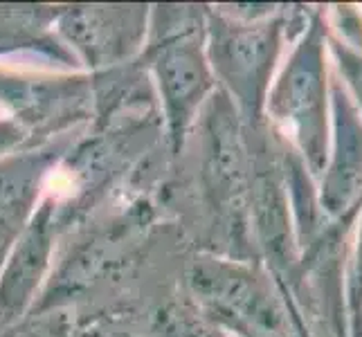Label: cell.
<instances>
[{
	"label": "cell",
	"mask_w": 362,
	"mask_h": 337,
	"mask_svg": "<svg viewBox=\"0 0 362 337\" xmlns=\"http://www.w3.org/2000/svg\"><path fill=\"white\" fill-rule=\"evenodd\" d=\"M266 124L317 182L331 140V57L324 9H310L304 30L274 74L266 99Z\"/></svg>",
	"instance_id": "cell-3"
},
{
	"label": "cell",
	"mask_w": 362,
	"mask_h": 337,
	"mask_svg": "<svg viewBox=\"0 0 362 337\" xmlns=\"http://www.w3.org/2000/svg\"><path fill=\"white\" fill-rule=\"evenodd\" d=\"M32 140L30 135L25 133L16 122L7 119H0V160L7 158V155H14L18 153V148H32Z\"/></svg>",
	"instance_id": "cell-13"
},
{
	"label": "cell",
	"mask_w": 362,
	"mask_h": 337,
	"mask_svg": "<svg viewBox=\"0 0 362 337\" xmlns=\"http://www.w3.org/2000/svg\"><path fill=\"white\" fill-rule=\"evenodd\" d=\"M185 288L198 313L230 337H310L306 317L259 261L201 252L185 268Z\"/></svg>",
	"instance_id": "cell-4"
},
{
	"label": "cell",
	"mask_w": 362,
	"mask_h": 337,
	"mask_svg": "<svg viewBox=\"0 0 362 337\" xmlns=\"http://www.w3.org/2000/svg\"><path fill=\"white\" fill-rule=\"evenodd\" d=\"M344 310L346 337H362V207L349 236L344 264Z\"/></svg>",
	"instance_id": "cell-12"
},
{
	"label": "cell",
	"mask_w": 362,
	"mask_h": 337,
	"mask_svg": "<svg viewBox=\"0 0 362 337\" xmlns=\"http://www.w3.org/2000/svg\"><path fill=\"white\" fill-rule=\"evenodd\" d=\"M23 49H30V47H23V45H9V43H0V57L9 54V52H23Z\"/></svg>",
	"instance_id": "cell-14"
},
{
	"label": "cell",
	"mask_w": 362,
	"mask_h": 337,
	"mask_svg": "<svg viewBox=\"0 0 362 337\" xmlns=\"http://www.w3.org/2000/svg\"><path fill=\"white\" fill-rule=\"evenodd\" d=\"M205 14L198 5H158L137 66L153 77L171 155H180L196 122L216 93L205 54Z\"/></svg>",
	"instance_id": "cell-2"
},
{
	"label": "cell",
	"mask_w": 362,
	"mask_h": 337,
	"mask_svg": "<svg viewBox=\"0 0 362 337\" xmlns=\"http://www.w3.org/2000/svg\"><path fill=\"white\" fill-rule=\"evenodd\" d=\"M198 129V182L203 205L209 214L211 236L218 243L216 254L259 261L250 216V155L245 126L239 112L226 97L216 93L196 122Z\"/></svg>",
	"instance_id": "cell-5"
},
{
	"label": "cell",
	"mask_w": 362,
	"mask_h": 337,
	"mask_svg": "<svg viewBox=\"0 0 362 337\" xmlns=\"http://www.w3.org/2000/svg\"><path fill=\"white\" fill-rule=\"evenodd\" d=\"M119 337H135V335H119Z\"/></svg>",
	"instance_id": "cell-15"
},
{
	"label": "cell",
	"mask_w": 362,
	"mask_h": 337,
	"mask_svg": "<svg viewBox=\"0 0 362 337\" xmlns=\"http://www.w3.org/2000/svg\"><path fill=\"white\" fill-rule=\"evenodd\" d=\"M59 236V209L45 198L32 211L0 266V331L11 329L34 304Z\"/></svg>",
	"instance_id": "cell-9"
},
{
	"label": "cell",
	"mask_w": 362,
	"mask_h": 337,
	"mask_svg": "<svg viewBox=\"0 0 362 337\" xmlns=\"http://www.w3.org/2000/svg\"><path fill=\"white\" fill-rule=\"evenodd\" d=\"M153 337H230L207 321L187 297L162 304L151 317Z\"/></svg>",
	"instance_id": "cell-11"
},
{
	"label": "cell",
	"mask_w": 362,
	"mask_h": 337,
	"mask_svg": "<svg viewBox=\"0 0 362 337\" xmlns=\"http://www.w3.org/2000/svg\"><path fill=\"white\" fill-rule=\"evenodd\" d=\"M148 16L146 5H68L59 7L52 28L74 61H81L90 74H104L140 57Z\"/></svg>",
	"instance_id": "cell-6"
},
{
	"label": "cell",
	"mask_w": 362,
	"mask_h": 337,
	"mask_svg": "<svg viewBox=\"0 0 362 337\" xmlns=\"http://www.w3.org/2000/svg\"><path fill=\"white\" fill-rule=\"evenodd\" d=\"M68 140H52L0 160V266L36 209L49 167L64 155Z\"/></svg>",
	"instance_id": "cell-10"
},
{
	"label": "cell",
	"mask_w": 362,
	"mask_h": 337,
	"mask_svg": "<svg viewBox=\"0 0 362 337\" xmlns=\"http://www.w3.org/2000/svg\"><path fill=\"white\" fill-rule=\"evenodd\" d=\"M0 104L9 108L11 122L30 135L45 137L66 131L93 115V74H25L0 70Z\"/></svg>",
	"instance_id": "cell-7"
},
{
	"label": "cell",
	"mask_w": 362,
	"mask_h": 337,
	"mask_svg": "<svg viewBox=\"0 0 362 337\" xmlns=\"http://www.w3.org/2000/svg\"><path fill=\"white\" fill-rule=\"evenodd\" d=\"M322 214L335 223H356L362 207V115L340 79L331 72V140L317 178Z\"/></svg>",
	"instance_id": "cell-8"
},
{
	"label": "cell",
	"mask_w": 362,
	"mask_h": 337,
	"mask_svg": "<svg viewBox=\"0 0 362 337\" xmlns=\"http://www.w3.org/2000/svg\"><path fill=\"white\" fill-rule=\"evenodd\" d=\"M310 9L281 5H216L205 14V54L216 88L226 93L245 129L266 124V99Z\"/></svg>",
	"instance_id": "cell-1"
}]
</instances>
